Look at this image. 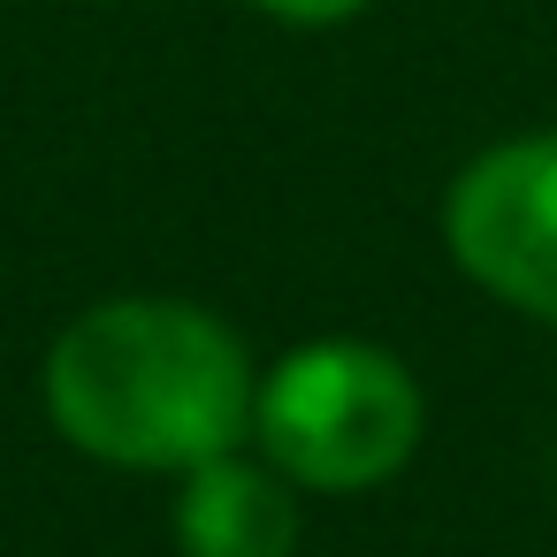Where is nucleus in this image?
<instances>
[{"label": "nucleus", "instance_id": "nucleus-4", "mask_svg": "<svg viewBox=\"0 0 557 557\" xmlns=\"http://www.w3.org/2000/svg\"><path fill=\"white\" fill-rule=\"evenodd\" d=\"M169 527L184 557H298V504L283 473L237 450L184 473Z\"/></svg>", "mask_w": 557, "mask_h": 557}, {"label": "nucleus", "instance_id": "nucleus-5", "mask_svg": "<svg viewBox=\"0 0 557 557\" xmlns=\"http://www.w3.org/2000/svg\"><path fill=\"white\" fill-rule=\"evenodd\" d=\"M252 9L290 24V32H336V24H351L367 9V0H252Z\"/></svg>", "mask_w": 557, "mask_h": 557}, {"label": "nucleus", "instance_id": "nucleus-2", "mask_svg": "<svg viewBox=\"0 0 557 557\" xmlns=\"http://www.w3.org/2000/svg\"><path fill=\"white\" fill-rule=\"evenodd\" d=\"M420 428H428V405L412 367L367 336L298 344L260 374V397H252V443L268 450V466L321 496L389 481L420 450Z\"/></svg>", "mask_w": 557, "mask_h": 557}, {"label": "nucleus", "instance_id": "nucleus-1", "mask_svg": "<svg viewBox=\"0 0 557 557\" xmlns=\"http://www.w3.org/2000/svg\"><path fill=\"white\" fill-rule=\"evenodd\" d=\"M47 420L70 450L123 473H191L252 435V351L184 298H108L47 351Z\"/></svg>", "mask_w": 557, "mask_h": 557}, {"label": "nucleus", "instance_id": "nucleus-3", "mask_svg": "<svg viewBox=\"0 0 557 557\" xmlns=\"http://www.w3.org/2000/svg\"><path fill=\"white\" fill-rule=\"evenodd\" d=\"M443 237L488 298L557 321V131L473 153L443 199Z\"/></svg>", "mask_w": 557, "mask_h": 557}]
</instances>
